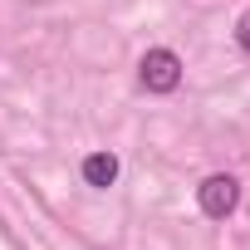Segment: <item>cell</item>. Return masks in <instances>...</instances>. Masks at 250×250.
Masks as SVG:
<instances>
[{
    "label": "cell",
    "mask_w": 250,
    "mask_h": 250,
    "mask_svg": "<svg viewBox=\"0 0 250 250\" xmlns=\"http://www.w3.org/2000/svg\"><path fill=\"white\" fill-rule=\"evenodd\" d=\"M196 206L211 216V221H226L235 206H240V182L230 172H211L201 187H196Z\"/></svg>",
    "instance_id": "cell-1"
},
{
    "label": "cell",
    "mask_w": 250,
    "mask_h": 250,
    "mask_svg": "<svg viewBox=\"0 0 250 250\" xmlns=\"http://www.w3.org/2000/svg\"><path fill=\"white\" fill-rule=\"evenodd\" d=\"M138 79H143L147 93H172L182 83V59L172 49H147L143 64H138Z\"/></svg>",
    "instance_id": "cell-2"
},
{
    "label": "cell",
    "mask_w": 250,
    "mask_h": 250,
    "mask_svg": "<svg viewBox=\"0 0 250 250\" xmlns=\"http://www.w3.org/2000/svg\"><path fill=\"white\" fill-rule=\"evenodd\" d=\"M83 182L98 187V191L113 187V182H118V157H113V152H88V157H83Z\"/></svg>",
    "instance_id": "cell-3"
},
{
    "label": "cell",
    "mask_w": 250,
    "mask_h": 250,
    "mask_svg": "<svg viewBox=\"0 0 250 250\" xmlns=\"http://www.w3.org/2000/svg\"><path fill=\"white\" fill-rule=\"evenodd\" d=\"M235 44H240V49L250 54V10H245V15L235 20Z\"/></svg>",
    "instance_id": "cell-4"
}]
</instances>
